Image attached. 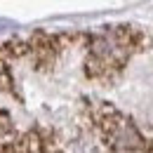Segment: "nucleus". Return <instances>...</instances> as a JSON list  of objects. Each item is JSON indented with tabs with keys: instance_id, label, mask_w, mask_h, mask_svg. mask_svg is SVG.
I'll list each match as a JSON object with an SVG mask.
<instances>
[{
	"instance_id": "obj_1",
	"label": "nucleus",
	"mask_w": 153,
	"mask_h": 153,
	"mask_svg": "<svg viewBox=\"0 0 153 153\" xmlns=\"http://www.w3.org/2000/svg\"><path fill=\"white\" fill-rule=\"evenodd\" d=\"M2 28H17V24L10 21V19H0V31H2Z\"/></svg>"
}]
</instances>
